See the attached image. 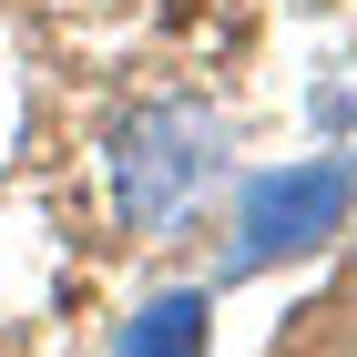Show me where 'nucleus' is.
I'll list each match as a JSON object with an SVG mask.
<instances>
[{
	"label": "nucleus",
	"mask_w": 357,
	"mask_h": 357,
	"mask_svg": "<svg viewBox=\"0 0 357 357\" xmlns=\"http://www.w3.org/2000/svg\"><path fill=\"white\" fill-rule=\"evenodd\" d=\"M225 164V123L194 102H143L112 123V153H102V184H112V225L123 235H164L194 194L215 184Z\"/></svg>",
	"instance_id": "f257e3e1"
},
{
	"label": "nucleus",
	"mask_w": 357,
	"mask_h": 357,
	"mask_svg": "<svg viewBox=\"0 0 357 357\" xmlns=\"http://www.w3.org/2000/svg\"><path fill=\"white\" fill-rule=\"evenodd\" d=\"M357 215V164L347 153H317V164H275L245 184V204H235V255L225 266L255 275V266H296V255L337 245Z\"/></svg>",
	"instance_id": "f03ea898"
},
{
	"label": "nucleus",
	"mask_w": 357,
	"mask_h": 357,
	"mask_svg": "<svg viewBox=\"0 0 357 357\" xmlns=\"http://www.w3.org/2000/svg\"><path fill=\"white\" fill-rule=\"evenodd\" d=\"M112 357H215V296L204 286H164L143 296L112 337Z\"/></svg>",
	"instance_id": "7ed1b4c3"
}]
</instances>
